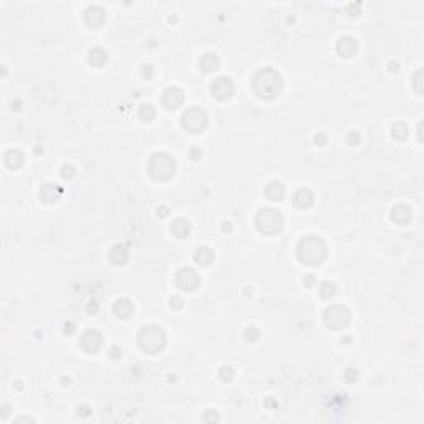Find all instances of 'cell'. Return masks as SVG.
<instances>
[{"label": "cell", "instance_id": "6da1fadb", "mask_svg": "<svg viewBox=\"0 0 424 424\" xmlns=\"http://www.w3.org/2000/svg\"><path fill=\"white\" fill-rule=\"evenodd\" d=\"M282 80L280 75H277L272 70H264L253 78V90L262 98H274L280 92Z\"/></svg>", "mask_w": 424, "mask_h": 424}, {"label": "cell", "instance_id": "7a4b0ae2", "mask_svg": "<svg viewBox=\"0 0 424 424\" xmlns=\"http://www.w3.org/2000/svg\"><path fill=\"white\" fill-rule=\"evenodd\" d=\"M298 256H300V260L305 264H321V260L326 256V247L320 237H307L300 244Z\"/></svg>", "mask_w": 424, "mask_h": 424}, {"label": "cell", "instance_id": "3957f363", "mask_svg": "<svg viewBox=\"0 0 424 424\" xmlns=\"http://www.w3.org/2000/svg\"><path fill=\"white\" fill-rule=\"evenodd\" d=\"M257 225L265 234H275L282 229V216L274 209H265L259 214Z\"/></svg>", "mask_w": 424, "mask_h": 424}, {"label": "cell", "instance_id": "277c9868", "mask_svg": "<svg viewBox=\"0 0 424 424\" xmlns=\"http://www.w3.org/2000/svg\"><path fill=\"white\" fill-rule=\"evenodd\" d=\"M149 171L156 179H167L174 173V161L166 154H156L151 159Z\"/></svg>", "mask_w": 424, "mask_h": 424}, {"label": "cell", "instance_id": "5b68a950", "mask_svg": "<svg viewBox=\"0 0 424 424\" xmlns=\"http://www.w3.org/2000/svg\"><path fill=\"white\" fill-rule=\"evenodd\" d=\"M139 343H141V347L144 350H148V352H157V350H161L162 345H164V336H162V331L159 328H156V326H148V328H144L141 331Z\"/></svg>", "mask_w": 424, "mask_h": 424}, {"label": "cell", "instance_id": "8992f818", "mask_svg": "<svg viewBox=\"0 0 424 424\" xmlns=\"http://www.w3.org/2000/svg\"><path fill=\"white\" fill-rule=\"evenodd\" d=\"M183 126L186 129H189L191 133L201 131V129L206 126V115L201 110L192 108L183 116Z\"/></svg>", "mask_w": 424, "mask_h": 424}, {"label": "cell", "instance_id": "52a82bcc", "mask_svg": "<svg viewBox=\"0 0 424 424\" xmlns=\"http://www.w3.org/2000/svg\"><path fill=\"white\" fill-rule=\"evenodd\" d=\"M325 318H326L328 326L342 328V326L348 323V312H347V308H343V307H331L326 310Z\"/></svg>", "mask_w": 424, "mask_h": 424}, {"label": "cell", "instance_id": "ba28073f", "mask_svg": "<svg viewBox=\"0 0 424 424\" xmlns=\"http://www.w3.org/2000/svg\"><path fill=\"white\" fill-rule=\"evenodd\" d=\"M211 90H212V93L217 96V98L222 100V98H227V96L232 95L234 84H232V81L229 80V78H217V80L212 83Z\"/></svg>", "mask_w": 424, "mask_h": 424}, {"label": "cell", "instance_id": "9c48e42d", "mask_svg": "<svg viewBox=\"0 0 424 424\" xmlns=\"http://www.w3.org/2000/svg\"><path fill=\"white\" fill-rule=\"evenodd\" d=\"M100 343H101V336L95 330H90L87 335L83 336L81 347L87 350V352H96V350L100 348Z\"/></svg>", "mask_w": 424, "mask_h": 424}, {"label": "cell", "instance_id": "30bf717a", "mask_svg": "<svg viewBox=\"0 0 424 424\" xmlns=\"http://www.w3.org/2000/svg\"><path fill=\"white\" fill-rule=\"evenodd\" d=\"M164 105L167 108H178V106L183 103V93L179 92L178 88H169L164 93Z\"/></svg>", "mask_w": 424, "mask_h": 424}, {"label": "cell", "instance_id": "8fae6325", "mask_svg": "<svg viewBox=\"0 0 424 424\" xmlns=\"http://www.w3.org/2000/svg\"><path fill=\"white\" fill-rule=\"evenodd\" d=\"M199 282V279H197V275L192 272L191 269H186V270H181V272L178 274V284L181 288H184V290H192V287L189 285V282Z\"/></svg>", "mask_w": 424, "mask_h": 424}, {"label": "cell", "instance_id": "7c38bea8", "mask_svg": "<svg viewBox=\"0 0 424 424\" xmlns=\"http://www.w3.org/2000/svg\"><path fill=\"white\" fill-rule=\"evenodd\" d=\"M312 201H313V196H312V192L310 191H305V189H300L295 194V197H293V202L298 206V207H307L312 204Z\"/></svg>", "mask_w": 424, "mask_h": 424}, {"label": "cell", "instance_id": "4fadbf2b", "mask_svg": "<svg viewBox=\"0 0 424 424\" xmlns=\"http://www.w3.org/2000/svg\"><path fill=\"white\" fill-rule=\"evenodd\" d=\"M284 192H285L284 186L277 184V183H272L267 189H265V194H267L272 201H280L282 197H284Z\"/></svg>", "mask_w": 424, "mask_h": 424}, {"label": "cell", "instance_id": "5bb4252c", "mask_svg": "<svg viewBox=\"0 0 424 424\" xmlns=\"http://www.w3.org/2000/svg\"><path fill=\"white\" fill-rule=\"evenodd\" d=\"M194 259H196V262H199L201 265H209L211 264V260L214 259V253L209 250V248L202 247V248H197Z\"/></svg>", "mask_w": 424, "mask_h": 424}, {"label": "cell", "instance_id": "9a60e30c", "mask_svg": "<svg viewBox=\"0 0 424 424\" xmlns=\"http://www.w3.org/2000/svg\"><path fill=\"white\" fill-rule=\"evenodd\" d=\"M171 232H173L174 235H178V237H184V235H188V234H189V224L186 222V220L179 219V220H176V222L173 224Z\"/></svg>", "mask_w": 424, "mask_h": 424}, {"label": "cell", "instance_id": "2e32d148", "mask_svg": "<svg viewBox=\"0 0 424 424\" xmlns=\"http://www.w3.org/2000/svg\"><path fill=\"white\" fill-rule=\"evenodd\" d=\"M105 60H106V53L103 52V50H101V48L92 50V55H90V61H92L93 65L101 66V65H103Z\"/></svg>", "mask_w": 424, "mask_h": 424}, {"label": "cell", "instance_id": "e0dca14e", "mask_svg": "<svg viewBox=\"0 0 424 424\" xmlns=\"http://www.w3.org/2000/svg\"><path fill=\"white\" fill-rule=\"evenodd\" d=\"M209 417H211V419H214V421H217V419H219V417H217L216 414H214L212 411H209ZM206 419H207V417H204V421H206Z\"/></svg>", "mask_w": 424, "mask_h": 424}]
</instances>
